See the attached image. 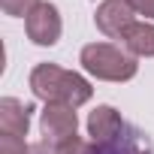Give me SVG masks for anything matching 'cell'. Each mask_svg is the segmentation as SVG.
I'll list each match as a JSON object with an SVG mask.
<instances>
[{
    "label": "cell",
    "instance_id": "obj_1",
    "mask_svg": "<svg viewBox=\"0 0 154 154\" xmlns=\"http://www.w3.org/2000/svg\"><path fill=\"white\" fill-rule=\"evenodd\" d=\"M30 91L45 100V103H66L72 109H79L82 103L91 100L94 88L88 85V79H82L79 72H69L57 63H39L30 72Z\"/></svg>",
    "mask_w": 154,
    "mask_h": 154
},
{
    "label": "cell",
    "instance_id": "obj_2",
    "mask_svg": "<svg viewBox=\"0 0 154 154\" xmlns=\"http://www.w3.org/2000/svg\"><path fill=\"white\" fill-rule=\"evenodd\" d=\"M82 66L91 75L103 79V82H127L139 69L136 57H130L127 51H121V48H115L109 42H91V45H85L82 48Z\"/></svg>",
    "mask_w": 154,
    "mask_h": 154
},
{
    "label": "cell",
    "instance_id": "obj_3",
    "mask_svg": "<svg viewBox=\"0 0 154 154\" xmlns=\"http://www.w3.org/2000/svg\"><path fill=\"white\" fill-rule=\"evenodd\" d=\"M39 127H42V148H51V145L75 136L79 118H75V109L66 103H45V109L39 115Z\"/></svg>",
    "mask_w": 154,
    "mask_h": 154
},
{
    "label": "cell",
    "instance_id": "obj_4",
    "mask_svg": "<svg viewBox=\"0 0 154 154\" xmlns=\"http://www.w3.org/2000/svg\"><path fill=\"white\" fill-rule=\"evenodd\" d=\"M133 15H136V9H133L130 0H103L97 6L94 21L106 36H124L130 30V24H136Z\"/></svg>",
    "mask_w": 154,
    "mask_h": 154
},
{
    "label": "cell",
    "instance_id": "obj_5",
    "mask_svg": "<svg viewBox=\"0 0 154 154\" xmlns=\"http://www.w3.org/2000/svg\"><path fill=\"white\" fill-rule=\"evenodd\" d=\"M24 27H27V36L36 45H54L60 39V15L51 3H39L24 18Z\"/></svg>",
    "mask_w": 154,
    "mask_h": 154
},
{
    "label": "cell",
    "instance_id": "obj_6",
    "mask_svg": "<svg viewBox=\"0 0 154 154\" xmlns=\"http://www.w3.org/2000/svg\"><path fill=\"white\" fill-rule=\"evenodd\" d=\"M121 133H124V121H121V115L112 106H97L91 112V118H88V136L94 139V145L115 142Z\"/></svg>",
    "mask_w": 154,
    "mask_h": 154
},
{
    "label": "cell",
    "instance_id": "obj_7",
    "mask_svg": "<svg viewBox=\"0 0 154 154\" xmlns=\"http://www.w3.org/2000/svg\"><path fill=\"white\" fill-rule=\"evenodd\" d=\"M27 127H30V106H24L12 97H3L0 100V133L24 139Z\"/></svg>",
    "mask_w": 154,
    "mask_h": 154
},
{
    "label": "cell",
    "instance_id": "obj_8",
    "mask_svg": "<svg viewBox=\"0 0 154 154\" xmlns=\"http://www.w3.org/2000/svg\"><path fill=\"white\" fill-rule=\"evenodd\" d=\"M127 51L130 54H139V57H154V24L148 21H136L130 24V30L121 36Z\"/></svg>",
    "mask_w": 154,
    "mask_h": 154
},
{
    "label": "cell",
    "instance_id": "obj_9",
    "mask_svg": "<svg viewBox=\"0 0 154 154\" xmlns=\"http://www.w3.org/2000/svg\"><path fill=\"white\" fill-rule=\"evenodd\" d=\"M97 154H151V148L139 130H130V136H118L115 142L97 145Z\"/></svg>",
    "mask_w": 154,
    "mask_h": 154
},
{
    "label": "cell",
    "instance_id": "obj_10",
    "mask_svg": "<svg viewBox=\"0 0 154 154\" xmlns=\"http://www.w3.org/2000/svg\"><path fill=\"white\" fill-rule=\"evenodd\" d=\"M48 154H97V145H94V142H85V139H79V136H69V139L51 145Z\"/></svg>",
    "mask_w": 154,
    "mask_h": 154
},
{
    "label": "cell",
    "instance_id": "obj_11",
    "mask_svg": "<svg viewBox=\"0 0 154 154\" xmlns=\"http://www.w3.org/2000/svg\"><path fill=\"white\" fill-rule=\"evenodd\" d=\"M39 3H42V0H0V6H3L6 15H24V18H27Z\"/></svg>",
    "mask_w": 154,
    "mask_h": 154
},
{
    "label": "cell",
    "instance_id": "obj_12",
    "mask_svg": "<svg viewBox=\"0 0 154 154\" xmlns=\"http://www.w3.org/2000/svg\"><path fill=\"white\" fill-rule=\"evenodd\" d=\"M130 3H133V9H136L139 15L154 18V0H130Z\"/></svg>",
    "mask_w": 154,
    "mask_h": 154
},
{
    "label": "cell",
    "instance_id": "obj_13",
    "mask_svg": "<svg viewBox=\"0 0 154 154\" xmlns=\"http://www.w3.org/2000/svg\"><path fill=\"white\" fill-rule=\"evenodd\" d=\"M27 154H48V151H45L42 145H30V148H27Z\"/></svg>",
    "mask_w": 154,
    "mask_h": 154
}]
</instances>
